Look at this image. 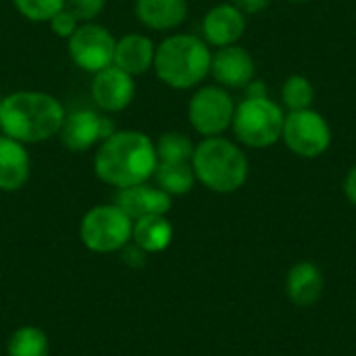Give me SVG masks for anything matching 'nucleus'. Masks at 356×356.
Wrapping results in <instances>:
<instances>
[{
  "label": "nucleus",
  "instance_id": "nucleus-10",
  "mask_svg": "<svg viewBox=\"0 0 356 356\" xmlns=\"http://www.w3.org/2000/svg\"><path fill=\"white\" fill-rule=\"evenodd\" d=\"M115 129L113 121L98 111L79 108L65 117L63 127L58 131L60 144L71 152H86L100 142H104Z\"/></svg>",
  "mask_w": 356,
  "mask_h": 356
},
{
  "label": "nucleus",
  "instance_id": "nucleus-7",
  "mask_svg": "<svg viewBox=\"0 0 356 356\" xmlns=\"http://www.w3.org/2000/svg\"><path fill=\"white\" fill-rule=\"evenodd\" d=\"M282 140L296 156L317 159L332 146V127L325 117L313 108L290 111L284 119Z\"/></svg>",
  "mask_w": 356,
  "mask_h": 356
},
{
  "label": "nucleus",
  "instance_id": "nucleus-21",
  "mask_svg": "<svg viewBox=\"0 0 356 356\" xmlns=\"http://www.w3.org/2000/svg\"><path fill=\"white\" fill-rule=\"evenodd\" d=\"M8 356H50V340L44 330L23 325L15 330L6 344Z\"/></svg>",
  "mask_w": 356,
  "mask_h": 356
},
{
  "label": "nucleus",
  "instance_id": "nucleus-6",
  "mask_svg": "<svg viewBox=\"0 0 356 356\" xmlns=\"http://www.w3.org/2000/svg\"><path fill=\"white\" fill-rule=\"evenodd\" d=\"M134 221L113 202L92 207L81 223L79 238L83 246L96 254H113L131 242Z\"/></svg>",
  "mask_w": 356,
  "mask_h": 356
},
{
  "label": "nucleus",
  "instance_id": "nucleus-22",
  "mask_svg": "<svg viewBox=\"0 0 356 356\" xmlns=\"http://www.w3.org/2000/svg\"><path fill=\"white\" fill-rule=\"evenodd\" d=\"M156 159L159 163H192L194 144L186 134L179 131H167L156 142Z\"/></svg>",
  "mask_w": 356,
  "mask_h": 356
},
{
  "label": "nucleus",
  "instance_id": "nucleus-15",
  "mask_svg": "<svg viewBox=\"0 0 356 356\" xmlns=\"http://www.w3.org/2000/svg\"><path fill=\"white\" fill-rule=\"evenodd\" d=\"M31 175V159L25 144L0 136V192L21 190Z\"/></svg>",
  "mask_w": 356,
  "mask_h": 356
},
{
  "label": "nucleus",
  "instance_id": "nucleus-5",
  "mask_svg": "<svg viewBox=\"0 0 356 356\" xmlns=\"http://www.w3.org/2000/svg\"><path fill=\"white\" fill-rule=\"evenodd\" d=\"M284 111L269 96L265 98H246L236 104L232 129L236 140L248 148H269L282 140L284 129Z\"/></svg>",
  "mask_w": 356,
  "mask_h": 356
},
{
  "label": "nucleus",
  "instance_id": "nucleus-18",
  "mask_svg": "<svg viewBox=\"0 0 356 356\" xmlns=\"http://www.w3.org/2000/svg\"><path fill=\"white\" fill-rule=\"evenodd\" d=\"M138 21L154 31H169L179 27L188 17V0H136Z\"/></svg>",
  "mask_w": 356,
  "mask_h": 356
},
{
  "label": "nucleus",
  "instance_id": "nucleus-2",
  "mask_svg": "<svg viewBox=\"0 0 356 356\" xmlns=\"http://www.w3.org/2000/svg\"><path fill=\"white\" fill-rule=\"evenodd\" d=\"M67 113L46 92L19 90L0 100V129L21 144H40L58 136Z\"/></svg>",
  "mask_w": 356,
  "mask_h": 356
},
{
  "label": "nucleus",
  "instance_id": "nucleus-30",
  "mask_svg": "<svg viewBox=\"0 0 356 356\" xmlns=\"http://www.w3.org/2000/svg\"><path fill=\"white\" fill-rule=\"evenodd\" d=\"M344 194H346V198L350 200V204H355L356 207V165L348 171V175H346V179H344Z\"/></svg>",
  "mask_w": 356,
  "mask_h": 356
},
{
  "label": "nucleus",
  "instance_id": "nucleus-17",
  "mask_svg": "<svg viewBox=\"0 0 356 356\" xmlns=\"http://www.w3.org/2000/svg\"><path fill=\"white\" fill-rule=\"evenodd\" d=\"M323 288H325L323 273L311 261L296 263L288 271L286 294L296 307H313L323 296Z\"/></svg>",
  "mask_w": 356,
  "mask_h": 356
},
{
  "label": "nucleus",
  "instance_id": "nucleus-3",
  "mask_svg": "<svg viewBox=\"0 0 356 356\" xmlns=\"http://www.w3.org/2000/svg\"><path fill=\"white\" fill-rule=\"evenodd\" d=\"M213 52L200 35L175 33L165 38L154 52L156 77L173 90H192L211 73Z\"/></svg>",
  "mask_w": 356,
  "mask_h": 356
},
{
  "label": "nucleus",
  "instance_id": "nucleus-31",
  "mask_svg": "<svg viewBox=\"0 0 356 356\" xmlns=\"http://www.w3.org/2000/svg\"><path fill=\"white\" fill-rule=\"evenodd\" d=\"M290 2H294V4H305V2H309V0H290Z\"/></svg>",
  "mask_w": 356,
  "mask_h": 356
},
{
  "label": "nucleus",
  "instance_id": "nucleus-26",
  "mask_svg": "<svg viewBox=\"0 0 356 356\" xmlns=\"http://www.w3.org/2000/svg\"><path fill=\"white\" fill-rule=\"evenodd\" d=\"M50 29L58 35V38H63V40H69L73 33H75V29L79 27V19L65 6V8H60L50 21Z\"/></svg>",
  "mask_w": 356,
  "mask_h": 356
},
{
  "label": "nucleus",
  "instance_id": "nucleus-19",
  "mask_svg": "<svg viewBox=\"0 0 356 356\" xmlns=\"http://www.w3.org/2000/svg\"><path fill=\"white\" fill-rule=\"evenodd\" d=\"M131 242L146 254L163 252L173 242V225L167 215H150L134 221Z\"/></svg>",
  "mask_w": 356,
  "mask_h": 356
},
{
  "label": "nucleus",
  "instance_id": "nucleus-25",
  "mask_svg": "<svg viewBox=\"0 0 356 356\" xmlns=\"http://www.w3.org/2000/svg\"><path fill=\"white\" fill-rule=\"evenodd\" d=\"M65 6L79 19V23H88L104 10L106 0H67Z\"/></svg>",
  "mask_w": 356,
  "mask_h": 356
},
{
  "label": "nucleus",
  "instance_id": "nucleus-24",
  "mask_svg": "<svg viewBox=\"0 0 356 356\" xmlns=\"http://www.w3.org/2000/svg\"><path fill=\"white\" fill-rule=\"evenodd\" d=\"M67 0H13L15 8L33 23H48L60 8H65Z\"/></svg>",
  "mask_w": 356,
  "mask_h": 356
},
{
  "label": "nucleus",
  "instance_id": "nucleus-23",
  "mask_svg": "<svg viewBox=\"0 0 356 356\" xmlns=\"http://www.w3.org/2000/svg\"><path fill=\"white\" fill-rule=\"evenodd\" d=\"M282 100L288 111H302L311 108L315 100V88L305 75H290L282 86Z\"/></svg>",
  "mask_w": 356,
  "mask_h": 356
},
{
  "label": "nucleus",
  "instance_id": "nucleus-32",
  "mask_svg": "<svg viewBox=\"0 0 356 356\" xmlns=\"http://www.w3.org/2000/svg\"><path fill=\"white\" fill-rule=\"evenodd\" d=\"M0 100H2V98H0Z\"/></svg>",
  "mask_w": 356,
  "mask_h": 356
},
{
  "label": "nucleus",
  "instance_id": "nucleus-11",
  "mask_svg": "<svg viewBox=\"0 0 356 356\" xmlns=\"http://www.w3.org/2000/svg\"><path fill=\"white\" fill-rule=\"evenodd\" d=\"M90 96L102 113H121L134 102V96H136L134 77L121 71L119 67L111 65L94 73Z\"/></svg>",
  "mask_w": 356,
  "mask_h": 356
},
{
  "label": "nucleus",
  "instance_id": "nucleus-14",
  "mask_svg": "<svg viewBox=\"0 0 356 356\" xmlns=\"http://www.w3.org/2000/svg\"><path fill=\"white\" fill-rule=\"evenodd\" d=\"M115 204L131 221H138V219L150 217V215H167L171 211L173 200L165 190H161L159 186H150L146 181V184L117 190Z\"/></svg>",
  "mask_w": 356,
  "mask_h": 356
},
{
  "label": "nucleus",
  "instance_id": "nucleus-12",
  "mask_svg": "<svg viewBox=\"0 0 356 356\" xmlns=\"http://www.w3.org/2000/svg\"><path fill=\"white\" fill-rule=\"evenodd\" d=\"M211 75L225 90H244L257 77V65L252 54L238 46H223L211 58Z\"/></svg>",
  "mask_w": 356,
  "mask_h": 356
},
{
  "label": "nucleus",
  "instance_id": "nucleus-16",
  "mask_svg": "<svg viewBox=\"0 0 356 356\" xmlns=\"http://www.w3.org/2000/svg\"><path fill=\"white\" fill-rule=\"evenodd\" d=\"M154 42L144 33H125L115 44V58L113 65L121 71L129 73L131 77L144 75L154 65Z\"/></svg>",
  "mask_w": 356,
  "mask_h": 356
},
{
  "label": "nucleus",
  "instance_id": "nucleus-9",
  "mask_svg": "<svg viewBox=\"0 0 356 356\" xmlns=\"http://www.w3.org/2000/svg\"><path fill=\"white\" fill-rule=\"evenodd\" d=\"M115 35L108 27L88 21L79 23L75 33L67 40V50L71 60L86 73H98L113 65L115 58Z\"/></svg>",
  "mask_w": 356,
  "mask_h": 356
},
{
  "label": "nucleus",
  "instance_id": "nucleus-4",
  "mask_svg": "<svg viewBox=\"0 0 356 356\" xmlns=\"http://www.w3.org/2000/svg\"><path fill=\"white\" fill-rule=\"evenodd\" d=\"M196 181L217 194L238 192L248 179V159L244 150L223 136L204 138L192 154Z\"/></svg>",
  "mask_w": 356,
  "mask_h": 356
},
{
  "label": "nucleus",
  "instance_id": "nucleus-29",
  "mask_svg": "<svg viewBox=\"0 0 356 356\" xmlns=\"http://www.w3.org/2000/svg\"><path fill=\"white\" fill-rule=\"evenodd\" d=\"M244 94H246V98H265V96H269L265 81L263 79H257V77L244 88Z\"/></svg>",
  "mask_w": 356,
  "mask_h": 356
},
{
  "label": "nucleus",
  "instance_id": "nucleus-20",
  "mask_svg": "<svg viewBox=\"0 0 356 356\" xmlns=\"http://www.w3.org/2000/svg\"><path fill=\"white\" fill-rule=\"evenodd\" d=\"M152 177L156 186L165 190L171 198L188 194L196 184L192 163H159Z\"/></svg>",
  "mask_w": 356,
  "mask_h": 356
},
{
  "label": "nucleus",
  "instance_id": "nucleus-1",
  "mask_svg": "<svg viewBox=\"0 0 356 356\" xmlns=\"http://www.w3.org/2000/svg\"><path fill=\"white\" fill-rule=\"evenodd\" d=\"M156 146L144 131L119 129L98 144L94 154V173L106 186L117 190L146 184L156 171Z\"/></svg>",
  "mask_w": 356,
  "mask_h": 356
},
{
  "label": "nucleus",
  "instance_id": "nucleus-8",
  "mask_svg": "<svg viewBox=\"0 0 356 356\" xmlns=\"http://www.w3.org/2000/svg\"><path fill=\"white\" fill-rule=\"evenodd\" d=\"M236 102L221 86H200L188 104L190 125L202 136L213 138L225 134L234 121Z\"/></svg>",
  "mask_w": 356,
  "mask_h": 356
},
{
  "label": "nucleus",
  "instance_id": "nucleus-28",
  "mask_svg": "<svg viewBox=\"0 0 356 356\" xmlns=\"http://www.w3.org/2000/svg\"><path fill=\"white\" fill-rule=\"evenodd\" d=\"M271 0H232V4L242 10L244 15H257L261 10H265L269 6Z\"/></svg>",
  "mask_w": 356,
  "mask_h": 356
},
{
  "label": "nucleus",
  "instance_id": "nucleus-27",
  "mask_svg": "<svg viewBox=\"0 0 356 356\" xmlns=\"http://www.w3.org/2000/svg\"><path fill=\"white\" fill-rule=\"evenodd\" d=\"M119 252H121L125 265H129V267H144L146 265V252L142 248H138L134 242H129L127 246H123Z\"/></svg>",
  "mask_w": 356,
  "mask_h": 356
},
{
  "label": "nucleus",
  "instance_id": "nucleus-13",
  "mask_svg": "<svg viewBox=\"0 0 356 356\" xmlns=\"http://www.w3.org/2000/svg\"><path fill=\"white\" fill-rule=\"evenodd\" d=\"M246 31V15L232 2L213 6L202 19V40L209 46L223 48L238 44Z\"/></svg>",
  "mask_w": 356,
  "mask_h": 356
}]
</instances>
